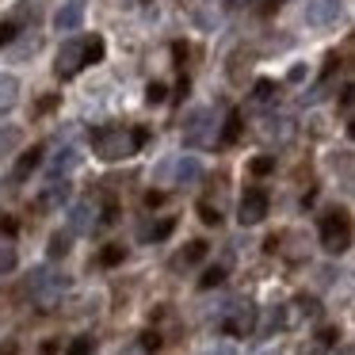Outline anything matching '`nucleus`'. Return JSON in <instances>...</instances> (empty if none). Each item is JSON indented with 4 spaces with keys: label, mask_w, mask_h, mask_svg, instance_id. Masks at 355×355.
Segmentation results:
<instances>
[{
    "label": "nucleus",
    "mask_w": 355,
    "mask_h": 355,
    "mask_svg": "<svg viewBox=\"0 0 355 355\" xmlns=\"http://www.w3.org/2000/svg\"><path fill=\"white\" fill-rule=\"evenodd\" d=\"M146 141V130H123V126H100L92 130V149L100 161H126Z\"/></svg>",
    "instance_id": "nucleus-1"
},
{
    "label": "nucleus",
    "mask_w": 355,
    "mask_h": 355,
    "mask_svg": "<svg viewBox=\"0 0 355 355\" xmlns=\"http://www.w3.org/2000/svg\"><path fill=\"white\" fill-rule=\"evenodd\" d=\"M187 149H202L218 138V119H214V107H195L191 115L184 119V130H180Z\"/></svg>",
    "instance_id": "nucleus-2"
},
{
    "label": "nucleus",
    "mask_w": 355,
    "mask_h": 355,
    "mask_svg": "<svg viewBox=\"0 0 355 355\" xmlns=\"http://www.w3.org/2000/svg\"><path fill=\"white\" fill-rule=\"evenodd\" d=\"M321 245L324 252L340 256L347 252V245H352V222H347V214H329L321 222Z\"/></svg>",
    "instance_id": "nucleus-3"
},
{
    "label": "nucleus",
    "mask_w": 355,
    "mask_h": 355,
    "mask_svg": "<svg viewBox=\"0 0 355 355\" xmlns=\"http://www.w3.org/2000/svg\"><path fill=\"white\" fill-rule=\"evenodd\" d=\"M88 65V58H85V39H69V42H62V50H58V62H54V73L62 80H73L80 69Z\"/></svg>",
    "instance_id": "nucleus-4"
},
{
    "label": "nucleus",
    "mask_w": 355,
    "mask_h": 355,
    "mask_svg": "<svg viewBox=\"0 0 355 355\" xmlns=\"http://www.w3.org/2000/svg\"><path fill=\"white\" fill-rule=\"evenodd\" d=\"M268 218V191L263 187H248L237 202V222L241 225H260Z\"/></svg>",
    "instance_id": "nucleus-5"
},
{
    "label": "nucleus",
    "mask_w": 355,
    "mask_h": 355,
    "mask_svg": "<svg viewBox=\"0 0 355 355\" xmlns=\"http://www.w3.org/2000/svg\"><path fill=\"white\" fill-rule=\"evenodd\" d=\"M340 12H344V0H309L306 24L309 27H329V24L340 19Z\"/></svg>",
    "instance_id": "nucleus-6"
},
{
    "label": "nucleus",
    "mask_w": 355,
    "mask_h": 355,
    "mask_svg": "<svg viewBox=\"0 0 355 355\" xmlns=\"http://www.w3.org/2000/svg\"><path fill=\"white\" fill-rule=\"evenodd\" d=\"M85 12H88L85 0H65L62 8L54 12V31H77L85 24Z\"/></svg>",
    "instance_id": "nucleus-7"
},
{
    "label": "nucleus",
    "mask_w": 355,
    "mask_h": 355,
    "mask_svg": "<svg viewBox=\"0 0 355 355\" xmlns=\"http://www.w3.org/2000/svg\"><path fill=\"white\" fill-rule=\"evenodd\" d=\"M252 324H256V309L248 306H237L233 309V317L225 321V332H233V336H245V332H252Z\"/></svg>",
    "instance_id": "nucleus-8"
},
{
    "label": "nucleus",
    "mask_w": 355,
    "mask_h": 355,
    "mask_svg": "<svg viewBox=\"0 0 355 355\" xmlns=\"http://www.w3.org/2000/svg\"><path fill=\"white\" fill-rule=\"evenodd\" d=\"M27 16H35V8H16L12 12L8 19H4V24H0V46H12V42H16V35H19V24H24Z\"/></svg>",
    "instance_id": "nucleus-9"
},
{
    "label": "nucleus",
    "mask_w": 355,
    "mask_h": 355,
    "mask_svg": "<svg viewBox=\"0 0 355 355\" xmlns=\"http://www.w3.org/2000/svg\"><path fill=\"white\" fill-rule=\"evenodd\" d=\"M65 199H69V184H65V180H50L46 191L39 195V207L42 210H58Z\"/></svg>",
    "instance_id": "nucleus-10"
},
{
    "label": "nucleus",
    "mask_w": 355,
    "mask_h": 355,
    "mask_svg": "<svg viewBox=\"0 0 355 355\" xmlns=\"http://www.w3.org/2000/svg\"><path fill=\"white\" fill-rule=\"evenodd\" d=\"M92 222H96V207H92V202H77V207L69 210V230L73 233H88V230H92Z\"/></svg>",
    "instance_id": "nucleus-11"
},
{
    "label": "nucleus",
    "mask_w": 355,
    "mask_h": 355,
    "mask_svg": "<svg viewBox=\"0 0 355 355\" xmlns=\"http://www.w3.org/2000/svg\"><path fill=\"white\" fill-rule=\"evenodd\" d=\"M172 172H176V180H180V184H195V180L202 176V164L195 161V157H180V161L172 164Z\"/></svg>",
    "instance_id": "nucleus-12"
},
{
    "label": "nucleus",
    "mask_w": 355,
    "mask_h": 355,
    "mask_svg": "<svg viewBox=\"0 0 355 355\" xmlns=\"http://www.w3.org/2000/svg\"><path fill=\"white\" fill-rule=\"evenodd\" d=\"M202 256H207V245H202V241H191V245H187L184 252H180L176 260H172V268H176V271H184V268H195V263H199Z\"/></svg>",
    "instance_id": "nucleus-13"
},
{
    "label": "nucleus",
    "mask_w": 355,
    "mask_h": 355,
    "mask_svg": "<svg viewBox=\"0 0 355 355\" xmlns=\"http://www.w3.org/2000/svg\"><path fill=\"white\" fill-rule=\"evenodd\" d=\"M19 80L16 77H0V115H8L12 107H16V100H19Z\"/></svg>",
    "instance_id": "nucleus-14"
},
{
    "label": "nucleus",
    "mask_w": 355,
    "mask_h": 355,
    "mask_svg": "<svg viewBox=\"0 0 355 355\" xmlns=\"http://www.w3.org/2000/svg\"><path fill=\"white\" fill-rule=\"evenodd\" d=\"M39 164H42V149L35 146L31 153H24V157H19V164H16V168H12V180H27V176H31L35 168H39Z\"/></svg>",
    "instance_id": "nucleus-15"
},
{
    "label": "nucleus",
    "mask_w": 355,
    "mask_h": 355,
    "mask_svg": "<svg viewBox=\"0 0 355 355\" xmlns=\"http://www.w3.org/2000/svg\"><path fill=\"white\" fill-rule=\"evenodd\" d=\"M172 233V218H161L157 225H141V241H164Z\"/></svg>",
    "instance_id": "nucleus-16"
},
{
    "label": "nucleus",
    "mask_w": 355,
    "mask_h": 355,
    "mask_svg": "<svg viewBox=\"0 0 355 355\" xmlns=\"http://www.w3.org/2000/svg\"><path fill=\"white\" fill-rule=\"evenodd\" d=\"M73 164H77V153H73V149H62V153L54 157V164H50V176L58 180V176H62V172H69Z\"/></svg>",
    "instance_id": "nucleus-17"
},
{
    "label": "nucleus",
    "mask_w": 355,
    "mask_h": 355,
    "mask_svg": "<svg viewBox=\"0 0 355 355\" xmlns=\"http://www.w3.org/2000/svg\"><path fill=\"white\" fill-rule=\"evenodd\" d=\"M263 134H268V138H279V141H286V138H291V119H268V126H263Z\"/></svg>",
    "instance_id": "nucleus-18"
},
{
    "label": "nucleus",
    "mask_w": 355,
    "mask_h": 355,
    "mask_svg": "<svg viewBox=\"0 0 355 355\" xmlns=\"http://www.w3.org/2000/svg\"><path fill=\"white\" fill-rule=\"evenodd\" d=\"M19 141H24V134H19L16 126H0V153H12Z\"/></svg>",
    "instance_id": "nucleus-19"
},
{
    "label": "nucleus",
    "mask_w": 355,
    "mask_h": 355,
    "mask_svg": "<svg viewBox=\"0 0 355 355\" xmlns=\"http://www.w3.org/2000/svg\"><path fill=\"white\" fill-rule=\"evenodd\" d=\"M85 58H88V65L103 62V39H100V35H92V39H85Z\"/></svg>",
    "instance_id": "nucleus-20"
},
{
    "label": "nucleus",
    "mask_w": 355,
    "mask_h": 355,
    "mask_svg": "<svg viewBox=\"0 0 355 355\" xmlns=\"http://www.w3.org/2000/svg\"><path fill=\"white\" fill-rule=\"evenodd\" d=\"M69 245H73V237H69V233H54V237H50V248H46V252L58 260V256H65V252H69Z\"/></svg>",
    "instance_id": "nucleus-21"
},
{
    "label": "nucleus",
    "mask_w": 355,
    "mask_h": 355,
    "mask_svg": "<svg viewBox=\"0 0 355 355\" xmlns=\"http://www.w3.org/2000/svg\"><path fill=\"white\" fill-rule=\"evenodd\" d=\"M252 100H256V103H271V100H275V80H256Z\"/></svg>",
    "instance_id": "nucleus-22"
},
{
    "label": "nucleus",
    "mask_w": 355,
    "mask_h": 355,
    "mask_svg": "<svg viewBox=\"0 0 355 355\" xmlns=\"http://www.w3.org/2000/svg\"><path fill=\"white\" fill-rule=\"evenodd\" d=\"M237 134H241V115L233 111V115L225 119V126H222V141H237Z\"/></svg>",
    "instance_id": "nucleus-23"
},
{
    "label": "nucleus",
    "mask_w": 355,
    "mask_h": 355,
    "mask_svg": "<svg viewBox=\"0 0 355 355\" xmlns=\"http://www.w3.org/2000/svg\"><path fill=\"white\" fill-rule=\"evenodd\" d=\"M294 309H298V317H317V313H321L317 298H298V302H294Z\"/></svg>",
    "instance_id": "nucleus-24"
},
{
    "label": "nucleus",
    "mask_w": 355,
    "mask_h": 355,
    "mask_svg": "<svg viewBox=\"0 0 355 355\" xmlns=\"http://www.w3.org/2000/svg\"><path fill=\"white\" fill-rule=\"evenodd\" d=\"M8 271H16V252L8 245H0V275H8Z\"/></svg>",
    "instance_id": "nucleus-25"
},
{
    "label": "nucleus",
    "mask_w": 355,
    "mask_h": 355,
    "mask_svg": "<svg viewBox=\"0 0 355 355\" xmlns=\"http://www.w3.org/2000/svg\"><path fill=\"white\" fill-rule=\"evenodd\" d=\"M146 100L149 103H164V100H168V88H164L161 80H153V85L146 88Z\"/></svg>",
    "instance_id": "nucleus-26"
},
{
    "label": "nucleus",
    "mask_w": 355,
    "mask_h": 355,
    "mask_svg": "<svg viewBox=\"0 0 355 355\" xmlns=\"http://www.w3.org/2000/svg\"><path fill=\"white\" fill-rule=\"evenodd\" d=\"M65 355H92V336H77V340L69 344V352H65Z\"/></svg>",
    "instance_id": "nucleus-27"
},
{
    "label": "nucleus",
    "mask_w": 355,
    "mask_h": 355,
    "mask_svg": "<svg viewBox=\"0 0 355 355\" xmlns=\"http://www.w3.org/2000/svg\"><path fill=\"white\" fill-rule=\"evenodd\" d=\"M248 168H252L256 176H268V172H275V157H256V161L248 164Z\"/></svg>",
    "instance_id": "nucleus-28"
},
{
    "label": "nucleus",
    "mask_w": 355,
    "mask_h": 355,
    "mask_svg": "<svg viewBox=\"0 0 355 355\" xmlns=\"http://www.w3.org/2000/svg\"><path fill=\"white\" fill-rule=\"evenodd\" d=\"M123 256H126V252H123V245H107V248H103V256H100V260L107 263V268H115V263L123 260Z\"/></svg>",
    "instance_id": "nucleus-29"
},
{
    "label": "nucleus",
    "mask_w": 355,
    "mask_h": 355,
    "mask_svg": "<svg viewBox=\"0 0 355 355\" xmlns=\"http://www.w3.org/2000/svg\"><path fill=\"white\" fill-rule=\"evenodd\" d=\"M222 279H225V268H210L207 271V275H202V291H210V286H218V283H222Z\"/></svg>",
    "instance_id": "nucleus-30"
},
{
    "label": "nucleus",
    "mask_w": 355,
    "mask_h": 355,
    "mask_svg": "<svg viewBox=\"0 0 355 355\" xmlns=\"http://www.w3.org/2000/svg\"><path fill=\"white\" fill-rule=\"evenodd\" d=\"M199 214H202V222H210V225H218V218H222V214H218V207H210V202H202Z\"/></svg>",
    "instance_id": "nucleus-31"
},
{
    "label": "nucleus",
    "mask_w": 355,
    "mask_h": 355,
    "mask_svg": "<svg viewBox=\"0 0 355 355\" xmlns=\"http://www.w3.org/2000/svg\"><path fill=\"white\" fill-rule=\"evenodd\" d=\"M141 344H146L149 352H157V347H161V340H157V332H146V336H141Z\"/></svg>",
    "instance_id": "nucleus-32"
},
{
    "label": "nucleus",
    "mask_w": 355,
    "mask_h": 355,
    "mask_svg": "<svg viewBox=\"0 0 355 355\" xmlns=\"http://www.w3.org/2000/svg\"><path fill=\"white\" fill-rule=\"evenodd\" d=\"M202 355H233V347L230 344H218V347H207Z\"/></svg>",
    "instance_id": "nucleus-33"
},
{
    "label": "nucleus",
    "mask_w": 355,
    "mask_h": 355,
    "mask_svg": "<svg viewBox=\"0 0 355 355\" xmlns=\"http://www.w3.org/2000/svg\"><path fill=\"white\" fill-rule=\"evenodd\" d=\"M279 4H286V0H268V8H279Z\"/></svg>",
    "instance_id": "nucleus-34"
},
{
    "label": "nucleus",
    "mask_w": 355,
    "mask_h": 355,
    "mask_svg": "<svg viewBox=\"0 0 355 355\" xmlns=\"http://www.w3.org/2000/svg\"><path fill=\"white\" fill-rule=\"evenodd\" d=\"M340 355H352V347H344V352H340Z\"/></svg>",
    "instance_id": "nucleus-35"
},
{
    "label": "nucleus",
    "mask_w": 355,
    "mask_h": 355,
    "mask_svg": "<svg viewBox=\"0 0 355 355\" xmlns=\"http://www.w3.org/2000/svg\"><path fill=\"white\" fill-rule=\"evenodd\" d=\"M263 355H275V352H263Z\"/></svg>",
    "instance_id": "nucleus-36"
},
{
    "label": "nucleus",
    "mask_w": 355,
    "mask_h": 355,
    "mask_svg": "<svg viewBox=\"0 0 355 355\" xmlns=\"http://www.w3.org/2000/svg\"><path fill=\"white\" fill-rule=\"evenodd\" d=\"M210 4H214V0H210Z\"/></svg>",
    "instance_id": "nucleus-37"
}]
</instances>
